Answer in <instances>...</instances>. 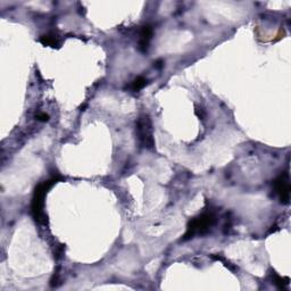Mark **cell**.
I'll return each instance as SVG.
<instances>
[{
  "instance_id": "1",
  "label": "cell",
  "mask_w": 291,
  "mask_h": 291,
  "mask_svg": "<svg viewBox=\"0 0 291 291\" xmlns=\"http://www.w3.org/2000/svg\"><path fill=\"white\" fill-rule=\"evenodd\" d=\"M57 181H58V178H51V180L42 182V183H40L38 187L35 188L34 194H33L32 206H31L32 215L36 222L42 224V226H46V224L48 223L47 215H46L45 210H44L45 197H46V194H47L48 190L51 188L52 184L56 183Z\"/></svg>"
},
{
  "instance_id": "2",
  "label": "cell",
  "mask_w": 291,
  "mask_h": 291,
  "mask_svg": "<svg viewBox=\"0 0 291 291\" xmlns=\"http://www.w3.org/2000/svg\"><path fill=\"white\" fill-rule=\"evenodd\" d=\"M215 223V215L211 211H205L199 216L194 217V220H191L189 224H188L187 232L184 234L182 240L186 241L189 239H193L196 236H203L206 234L208 231L210 230V227L214 226Z\"/></svg>"
},
{
  "instance_id": "3",
  "label": "cell",
  "mask_w": 291,
  "mask_h": 291,
  "mask_svg": "<svg viewBox=\"0 0 291 291\" xmlns=\"http://www.w3.org/2000/svg\"><path fill=\"white\" fill-rule=\"evenodd\" d=\"M137 137L142 147L153 149L155 146L153 137V125L147 115H142L137 122Z\"/></svg>"
},
{
  "instance_id": "4",
  "label": "cell",
  "mask_w": 291,
  "mask_h": 291,
  "mask_svg": "<svg viewBox=\"0 0 291 291\" xmlns=\"http://www.w3.org/2000/svg\"><path fill=\"white\" fill-rule=\"evenodd\" d=\"M274 190L279 196L281 203L289 204L290 200V183L289 178L287 174H281L279 178L274 181Z\"/></svg>"
},
{
  "instance_id": "5",
  "label": "cell",
  "mask_w": 291,
  "mask_h": 291,
  "mask_svg": "<svg viewBox=\"0 0 291 291\" xmlns=\"http://www.w3.org/2000/svg\"><path fill=\"white\" fill-rule=\"evenodd\" d=\"M154 30L150 25L142 26L140 31V38H139V49L142 52H147L148 48H149L150 41L153 39Z\"/></svg>"
},
{
  "instance_id": "6",
  "label": "cell",
  "mask_w": 291,
  "mask_h": 291,
  "mask_svg": "<svg viewBox=\"0 0 291 291\" xmlns=\"http://www.w3.org/2000/svg\"><path fill=\"white\" fill-rule=\"evenodd\" d=\"M40 42L44 46H47V47H55L57 46V36L55 34H45L40 38Z\"/></svg>"
},
{
  "instance_id": "7",
  "label": "cell",
  "mask_w": 291,
  "mask_h": 291,
  "mask_svg": "<svg viewBox=\"0 0 291 291\" xmlns=\"http://www.w3.org/2000/svg\"><path fill=\"white\" fill-rule=\"evenodd\" d=\"M274 279L273 282L277 288H280V289H284V287L287 286V284H289V277H281L279 275H276L275 273H273Z\"/></svg>"
},
{
  "instance_id": "8",
  "label": "cell",
  "mask_w": 291,
  "mask_h": 291,
  "mask_svg": "<svg viewBox=\"0 0 291 291\" xmlns=\"http://www.w3.org/2000/svg\"><path fill=\"white\" fill-rule=\"evenodd\" d=\"M146 83H147V80H146L145 78L139 77V78L135 79V80L133 82H132L131 89L133 91H139V90H141V89L145 87Z\"/></svg>"
},
{
  "instance_id": "9",
  "label": "cell",
  "mask_w": 291,
  "mask_h": 291,
  "mask_svg": "<svg viewBox=\"0 0 291 291\" xmlns=\"http://www.w3.org/2000/svg\"><path fill=\"white\" fill-rule=\"evenodd\" d=\"M36 118H38V120L41 121V122H47L49 120V116L45 113H40V114L36 115Z\"/></svg>"
}]
</instances>
